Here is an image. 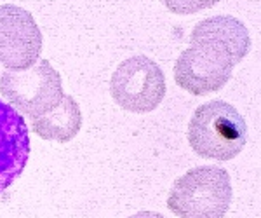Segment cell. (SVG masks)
Here are the masks:
<instances>
[{
	"mask_svg": "<svg viewBox=\"0 0 261 218\" xmlns=\"http://www.w3.org/2000/svg\"><path fill=\"white\" fill-rule=\"evenodd\" d=\"M231 198V180L225 167L197 166L174 182L167 208L178 218H223Z\"/></svg>",
	"mask_w": 261,
	"mask_h": 218,
	"instance_id": "7a4b0ae2",
	"label": "cell"
},
{
	"mask_svg": "<svg viewBox=\"0 0 261 218\" xmlns=\"http://www.w3.org/2000/svg\"><path fill=\"white\" fill-rule=\"evenodd\" d=\"M162 2L174 14H195L216 6L220 0H162Z\"/></svg>",
	"mask_w": 261,
	"mask_h": 218,
	"instance_id": "30bf717a",
	"label": "cell"
},
{
	"mask_svg": "<svg viewBox=\"0 0 261 218\" xmlns=\"http://www.w3.org/2000/svg\"><path fill=\"white\" fill-rule=\"evenodd\" d=\"M42 32L30 11L14 4L0 6V63L7 70H27L42 53Z\"/></svg>",
	"mask_w": 261,
	"mask_h": 218,
	"instance_id": "8992f818",
	"label": "cell"
},
{
	"mask_svg": "<svg viewBox=\"0 0 261 218\" xmlns=\"http://www.w3.org/2000/svg\"><path fill=\"white\" fill-rule=\"evenodd\" d=\"M190 40H211L230 51L241 63L251 49V37L246 25L233 16H211L199 21L190 33Z\"/></svg>",
	"mask_w": 261,
	"mask_h": 218,
	"instance_id": "ba28073f",
	"label": "cell"
},
{
	"mask_svg": "<svg viewBox=\"0 0 261 218\" xmlns=\"http://www.w3.org/2000/svg\"><path fill=\"white\" fill-rule=\"evenodd\" d=\"M235 58L211 40H190L174 65V81L187 93L205 96L218 93L231 79Z\"/></svg>",
	"mask_w": 261,
	"mask_h": 218,
	"instance_id": "277c9868",
	"label": "cell"
},
{
	"mask_svg": "<svg viewBox=\"0 0 261 218\" xmlns=\"http://www.w3.org/2000/svg\"><path fill=\"white\" fill-rule=\"evenodd\" d=\"M82 128V112L73 96L65 94L61 103L47 114L32 119V131L44 140L68 143Z\"/></svg>",
	"mask_w": 261,
	"mask_h": 218,
	"instance_id": "9c48e42d",
	"label": "cell"
},
{
	"mask_svg": "<svg viewBox=\"0 0 261 218\" xmlns=\"http://www.w3.org/2000/svg\"><path fill=\"white\" fill-rule=\"evenodd\" d=\"M246 141V120L233 105L223 100L200 105L188 123V143L204 159L230 161L242 152Z\"/></svg>",
	"mask_w": 261,
	"mask_h": 218,
	"instance_id": "6da1fadb",
	"label": "cell"
},
{
	"mask_svg": "<svg viewBox=\"0 0 261 218\" xmlns=\"http://www.w3.org/2000/svg\"><path fill=\"white\" fill-rule=\"evenodd\" d=\"M0 94L14 110L30 119L40 117L61 103V75L49 60H39L27 70H7L0 77Z\"/></svg>",
	"mask_w": 261,
	"mask_h": 218,
	"instance_id": "3957f363",
	"label": "cell"
},
{
	"mask_svg": "<svg viewBox=\"0 0 261 218\" xmlns=\"http://www.w3.org/2000/svg\"><path fill=\"white\" fill-rule=\"evenodd\" d=\"M30 159V129L18 110L0 100V192L7 190Z\"/></svg>",
	"mask_w": 261,
	"mask_h": 218,
	"instance_id": "52a82bcc",
	"label": "cell"
},
{
	"mask_svg": "<svg viewBox=\"0 0 261 218\" xmlns=\"http://www.w3.org/2000/svg\"><path fill=\"white\" fill-rule=\"evenodd\" d=\"M129 218H164L161 213H155V211H140L136 215L129 216Z\"/></svg>",
	"mask_w": 261,
	"mask_h": 218,
	"instance_id": "8fae6325",
	"label": "cell"
},
{
	"mask_svg": "<svg viewBox=\"0 0 261 218\" xmlns=\"http://www.w3.org/2000/svg\"><path fill=\"white\" fill-rule=\"evenodd\" d=\"M166 75L148 56H130L124 60L110 81L113 102L133 114H148L162 103L166 96Z\"/></svg>",
	"mask_w": 261,
	"mask_h": 218,
	"instance_id": "5b68a950",
	"label": "cell"
}]
</instances>
